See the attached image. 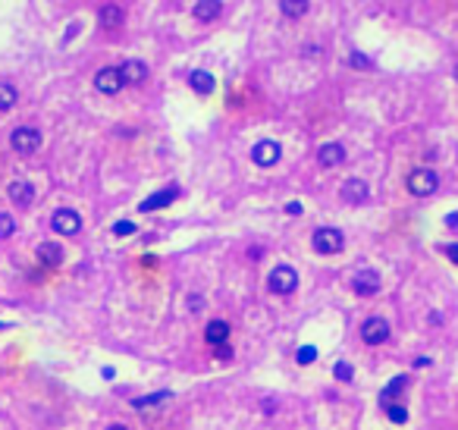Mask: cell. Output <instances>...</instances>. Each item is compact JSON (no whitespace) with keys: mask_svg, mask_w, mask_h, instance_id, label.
<instances>
[{"mask_svg":"<svg viewBox=\"0 0 458 430\" xmlns=\"http://www.w3.org/2000/svg\"><path fill=\"white\" fill-rule=\"evenodd\" d=\"M7 195H10V201H13L16 208H32V201H35V186L25 182V179H16V182H10Z\"/></svg>","mask_w":458,"mask_h":430,"instance_id":"cell-14","label":"cell"},{"mask_svg":"<svg viewBox=\"0 0 458 430\" xmlns=\"http://www.w3.org/2000/svg\"><path fill=\"white\" fill-rule=\"evenodd\" d=\"M35 254H38V264L47 267V270H53V267L63 264V248H60V242H41Z\"/></svg>","mask_w":458,"mask_h":430,"instance_id":"cell-15","label":"cell"},{"mask_svg":"<svg viewBox=\"0 0 458 430\" xmlns=\"http://www.w3.org/2000/svg\"><path fill=\"white\" fill-rule=\"evenodd\" d=\"M280 10L286 19H302V16H308L311 0H280Z\"/></svg>","mask_w":458,"mask_h":430,"instance_id":"cell-21","label":"cell"},{"mask_svg":"<svg viewBox=\"0 0 458 430\" xmlns=\"http://www.w3.org/2000/svg\"><path fill=\"white\" fill-rule=\"evenodd\" d=\"M296 361L302 364V368H304V364H314V361H317V349H314V346H302V349L296 352Z\"/></svg>","mask_w":458,"mask_h":430,"instance_id":"cell-26","label":"cell"},{"mask_svg":"<svg viewBox=\"0 0 458 430\" xmlns=\"http://www.w3.org/2000/svg\"><path fill=\"white\" fill-rule=\"evenodd\" d=\"M179 195H182V192H179V186H167V189H160V192H154L151 198L141 201L138 211H141V214H154V211H160V208H170Z\"/></svg>","mask_w":458,"mask_h":430,"instance_id":"cell-10","label":"cell"},{"mask_svg":"<svg viewBox=\"0 0 458 430\" xmlns=\"http://www.w3.org/2000/svg\"><path fill=\"white\" fill-rule=\"evenodd\" d=\"M220 13H223V0H198L192 7V16L198 23H214V19H220Z\"/></svg>","mask_w":458,"mask_h":430,"instance_id":"cell-18","label":"cell"},{"mask_svg":"<svg viewBox=\"0 0 458 430\" xmlns=\"http://www.w3.org/2000/svg\"><path fill=\"white\" fill-rule=\"evenodd\" d=\"M217 358H220V361H229V358H232V349H229V342L217 346Z\"/></svg>","mask_w":458,"mask_h":430,"instance_id":"cell-31","label":"cell"},{"mask_svg":"<svg viewBox=\"0 0 458 430\" xmlns=\"http://www.w3.org/2000/svg\"><path fill=\"white\" fill-rule=\"evenodd\" d=\"M132 232H135V223H132V220H119V223H113V236L126 239V236H132Z\"/></svg>","mask_w":458,"mask_h":430,"instance_id":"cell-28","label":"cell"},{"mask_svg":"<svg viewBox=\"0 0 458 430\" xmlns=\"http://www.w3.org/2000/svg\"><path fill=\"white\" fill-rule=\"evenodd\" d=\"M51 230L60 236H79L82 232V217L73 208H57L51 217Z\"/></svg>","mask_w":458,"mask_h":430,"instance_id":"cell-6","label":"cell"},{"mask_svg":"<svg viewBox=\"0 0 458 430\" xmlns=\"http://www.w3.org/2000/svg\"><path fill=\"white\" fill-rule=\"evenodd\" d=\"M119 75L126 85H141V82H148V63L138 57H129L119 63Z\"/></svg>","mask_w":458,"mask_h":430,"instance_id":"cell-11","label":"cell"},{"mask_svg":"<svg viewBox=\"0 0 458 430\" xmlns=\"http://www.w3.org/2000/svg\"><path fill=\"white\" fill-rule=\"evenodd\" d=\"M392 336V326L386 318H367L361 324V342L364 346H383V342H389Z\"/></svg>","mask_w":458,"mask_h":430,"instance_id":"cell-5","label":"cell"},{"mask_svg":"<svg viewBox=\"0 0 458 430\" xmlns=\"http://www.w3.org/2000/svg\"><path fill=\"white\" fill-rule=\"evenodd\" d=\"M446 226H452V230L458 226V211H455V214H449V217H446Z\"/></svg>","mask_w":458,"mask_h":430,"instance_id":"cell-33","label":"cell"},{"mask_svg":"<svg viewBox=\"0 0 458 430\" xmlns=\"http://www.w3.org/2000/svg\"><path fill=\"white\" fill-rule=\"evenodd\" d=\"M286 211H289L292 217H298V214H302V204H298V201H289V204H286Z\"/></svg>","mask_w":458,"mask_h":430,"instance_id":"cell-32","label":"cell"},{"mask_svg":"<svg viewBox=\"0 0 458 430\" xmlns=\"http://www.w3.org/2000/svg\"><path fill=\"white\" fill-rule=\"evenodd\" d=\"M167 399H173L170 390H163V393H148V396H141V399H132V408H135V411H145V408L163 405Z\"/></svg>","mask_w":458,"mask_h":430,"instance_id":"cell-22","label":"cell"},{"mask_svg":"<svg viewBox=\"0 0 458 430\" xmlns=\"http://www.w3.org/2000/svg\"><path fill=\"white\" fill-rule=\"evenodd\" d=\"M189 85H192L195 95H210V91L217 88V79L207 69H192L189 73Z\"/></svg>","mask_w":458,"mask_h":430,"instance_id":"cell-19","label":"cell"},{"mask_svg":"<svg viewBox=\"0 0 458 430\" xmlns=\"http://www.w3.org/2000/svg\"><path fill=\"white\" fill-rule=\"evenodd\" d=\"M16 232V220L10 214H0V239H10Z\"/></svg>","mask_w":458,"mask_h":430,"instance_id":"cell-27","label":"cell"},{"mask_svg":"<svg viewBox=\"0 0 458 430\" xmlns=\"http://www.w3.org/2000/svg\"><path fill=\"white\" fill-rule=\"evenodd\" d=\"M267 289L274 292V296H292L298 289V270L292 264H276L267 276Z\"/></svg>","mask_w":458,"mask_h":430,"instance_id":"cell-2","label":"cell"},{"mask_svg":"<svg viewBox=\"0 0 458 430\" xmlns=\"http://www.w3.org/2000/svg\"><path fill=\"white\" fill-rule=\"evenodd\" d=\"M380 286H383V280H380L377 270H370V267L367 270H358L355 280H352V289H355V296H361V298L377 296Z\"/></svg>","mask_w":458,"mask_h":430,"instance_id":"cell-9","label":"cell"},{"mask_svg":"<svg viewBox=\"0 0 458 430\" xmlns=\"http://www.w3.org/2000/svg\"><path fill=\"white\" fill-rule=\"evenodd\" d=\"M16 104H19V91H16V85H10V82H0V113L13 110Z\"/></svg>","mask_w":458,"mask_h":430,"instance_id":"cell-23","label":"cell"},{"mask_svg":"<svg viewBox=\"0 0 458 430\" xmlns=\"http://www.w3.org/2000/svg\"><path fill=\"white\" fill-rule=\"evenodd\" d=\"M342 201H348V204H364V201L370 198V186L364 182V179H358V176H352V179H346L342 182Z\"/></svg>","mask_w":458,"mask_h":430,"instance_id":"cell-12","label":"cell"},{"mask_svg":"<svg viewBox=\"0 0 458 430\" xmlns=\"http://www.w3.org/2000/svg\"><path fill=\"white\" fill-rule=\"evenodd\" d=\"M443 254L452 261V264H458V242H449V245H443Z\"/></svg>","mask_w":458,"mask_h":430,"instance_id":"cell-30","label":"cell"},{"mask_svg":"<svg viewBox=\"0 0 458 430\" xmlns=\"http://www.w3.org/2000/svg\"><path fill=\"white\" fill-rule=\"evenodd\" d=\"M405 186L414 198H430V195H436V189H439V176H436V170H430V167H418V170L408 173Z\"/></svg>","mask_w":458,"mask_h":430,"instance_id":"cell-1","label":"cell"},{"mask_svg":"<svg viewBox=\"0 0 458 430\" xmlns=\"http://www.w3.org/2000/svg\"><path fill=\"white\" fill-rule=\"evenodd\" d=\"M10 148L23 157L35 154V151L41 148V132H38L35 126H16L13 132H10Z\"/></svg>","mask_w":458,"mask_h":430,"instance_id":"cell-4","label":"cell"},{"mask_svg":"<svg viewBox=\"0 0 458 430\" xmlns=\"http://www.w3.org/2000/svg\"><path fill=\"white\" fill-rule=\"evenodd\" d=\"M383 411H386V418H389L392 424H405V421H408V408H405V405H399V402H392V405H383Z\"/></svg>","mask_w":458,"mask_h":430,"instance_id":"cell-24","label":"cell"},{"mask_svg":"<svg viewBox=\"0 0 458 430\" xmlns=\"http://www.w3.org/2000/svg\"><path fill=\"white\" fill-rule=\"evenodd\" d=\"M408 386V374H399V377H392L389 380V386H386L383 393H380V408L383 405H392V402L402 396V390Z\"/></svg>","mask_w":458,"mask_h":430,"instance_id":"cell-20","label":"cell"},{"mask_svg":"<svg viewBox=\"0 0 458 430\" xmlns=\"http://www.w3.org/2000/svg\"><path fill=\"white\" fill-rule=\"evenodd\" d=\"M348 63H352V67H355V69H374V63H370V60L367 57H364V53H348Z\"/></svg>","mask_w":458,"mask_h":430,"instance_id":"cell-29","label":"cell"},{"mask_svg":"<svg viewBox=\"0 0 458 430\" xmlns=\"http://www.w3.org/2000/svg\"><path fill=\"white\" fill-rule=\"evenodd\" d=\"M333 374H336L339 383H352V380H355V368H352L348 361H336L333 364Z\"/></svg>","mask_w":458,"mask_h":430,"instance_id":"cell-25","label":"cell"},{"mask_svg":"<svg viewBox=\"0 0 458 430\" xmlns=\"http://www.w3.org/2000/svg\"><path fill=\"white\" fill-rule=\"evenodd\" d=\"M229 333H232V326H229V320H210V324L204 326V339H207V346H223V342H229Z\"/></svg>","mask_w":458,"mask_h":430,"instance_id":"cell-16","label":"cell"},{"mask_svg":"<svg viewBox=\"0 0 458 430\" xmlns=\"http://www.w3.org/2000/svg\"><path fill=\"white\" fill-rule=\"evenodd\" d=\"M280 157H282V145L274 139H261L252 148V160L258 163V167H276Z\"/></svg>","mask_w":458,"mask_h":430,"instance_id":"cell-8","label":"cell"},{"mask_svg":"<svg viewBox=\"0 0 458 430\" xmlns=\"http://www.w3.org/2000/svg\"><path fill=\"white\" fill-rule=\"evenodd\" d=\"M95 88L101 91V95H119V91L126 88V82H123V75H119V67H101L95 73Z\"/></svg>","mask_w":458,"mask_h":430,"instance_id":"cell-7","label":"cell"},{"mask_svg":"<svg viewBox=\"0 0 458 430\" xmlns=\"http://www.w3.org/2000/svg\"><path fill=\"white\" fill-rule=\"evenodd\" d=\"M123 19H126V13H123V7H117V3H104V7L97 10V23H101V29H107V32L119 29Z\"/></svg>","mask_w":458,"mask_h":430,"instance_id":"cell-17","label":"cell"},{"mask_svg":"<svg viewBox=\"0 0 458 430\" xmlns=\"http://www.w3.org/2000/svg\"><path fill=\"white\" fill-rule=\"evenodd\" d=\"M0 326H3V324H0Z\"/></svg>","mask_w":458,"mask_h":430,"instance_id":"cell-36","label":"cell"},{"mask_svg":"<svg viewBox=\"0 0 458 430\" xmlns=\"http://www.w3.org/2000/svg\"><path fill=\"white\" fill-rule=\"evenodd\" d=\"M311 248L317 254H339L346 248V236L336 226H317L314 236H311Z\"/></svg>","mask_w":458,"mask_h":430,"instance_id":"cell-3","label":"cell"},{"mask_svg":"<svg viewBox=\"0 0 458 430\" xmlns=\"http://www.w3.org/2000/svg\"><path fill=\"white\" fill-rule=\"evenodd\" d=\"M107 430H129L126 424H107Z\"/></svg>","mask_w":458,"mask_h":430,"instance_id":"cell-34","label":"cell"},{"mask_svg":"<svg viewBox=\"0 0 458 430\" xmlns=\"http://www.w3.org/2000/svg\"><path fill=\"white\" fill-rule=\"evenodd\" d=\"M317 163L326 167V170L339 167V163H346V148H342L339 141H326V145L317 148Z\"/></svg>","mask_w":458,"mask_h":430,"instance_id":"cell-13","label":"cell"},{"mask_svg":"<svg viewBox=\"0 0 458 430\" xmlns=\"http://www.w3.org/2000/svg\"><path fill=\"white\" fill-rule=\"evenodd\" d=\"M452 75H455V82H458V63H455V69H452Z\"/></svg>","mask_w":458,"mask_h":430,"instance_id":"cell-35","label":"cell"}]
</instances>
